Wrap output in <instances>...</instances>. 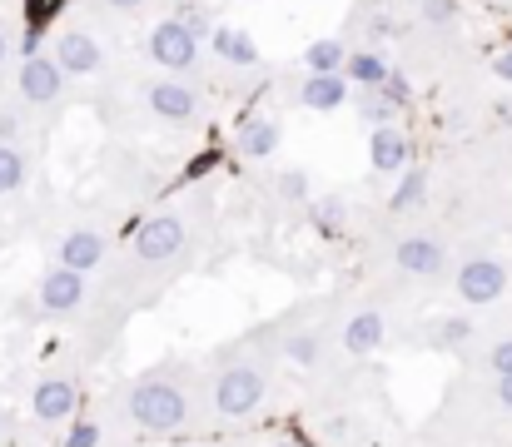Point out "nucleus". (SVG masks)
<instances>
[{
    "label": "nucleus",
    "mask_w": 512,
    "mask_h": 447,
    "mask_svg": "<svg viewBox=\"0 0 512 447\" xmlns=\"http://www.w3.org/2000/svg\"><path fill=\"white\" fill-rule=\"evenodd\" d=\"M80 378L75 373H45V378H35V388H30V413H35V423H45V428H60V423H70L75 418V408H80Z\"/></svg>",
    "instance_id": "423d86ee"
},
{
    "label": "nucleus",
    "mask_w": 512,
    "mask_h": 447,
    "mask_svg": "<svg viewBox=\"0 0 512 447\" xmlns=\"http://www.w3.org/2000/svg\"><path fill=\"white\" fill-rule=\"evenodd\" d=\"M120 418L135 423L140 433L170 438V433H189L194 428V383L189 368H155L135 383H125V393L115 398Z\"/></svg>",
    "instance_id": "f257e3e1"
},
{
    "label": "nucleus",
    "mask_w": 512,
    "mask_h": 447,
    "mask_svg": "<svg viewBox=\"0 0 512 447\" xmlns=\"http://www.w3.org/2000/svg\"><path fill=\"white\" fill-rule=\"evenodd\" d=\"M269 363L264 358H229L214 383H209V398H214V413L239 423V418H254L264 403H269Z\"/></svg>",
    "instance_id": "f03ea898"
},
{
    "label": "nucleus",
    "mask_w": 512,
    "mask_h": 447,
    "mask_svg": "<svg viewBox=\"0 0 512 447\" xmlns=\"http://www.w3.org/2000/svg\"><path fill=\"white\" fill-rule=\"evenodd\" d=\"M60 447H100V423H90V418L70 423V433H65V443Z\"/></svg>",
    "instance_id": "a878e982"
},
{
    "label": "nucleus",
    "mask_w": 512,
    "mask_h": 447,
    "mask_svg": "<svg viewBox=\"0 0 512 447\" xmlns=\"http://www.w3.org/2000/svg\"><path fill=\"white\" fill-rule=\"evenodd\" d=\"M498 403L512 413V378H498Z\"/></svg>",
    "instance_id": "7c9ffc66"
},
{
    "label": "nucleus",
    "mask_w": 512,
    "mask_h": 447,
    "mask_svg": "<svg viewBox=\"0 0 512 447\" xmlns=\"http://www.w3.org/2000/svg\"><path fill=\"white\" fill-rule=\"evenodd\" d=\"M110 254V239L100 224H70L60 239H55V264H70L80 274H95Z\"/></svg>",
    "instance_id": "1a4fd4ad"
},
{
    "label": "nucleus",
    "mask_w": 512,
    "mask_h": 447,
    "mask_svg": "<svg viewBox=\"0 0 512 447\" xmlns=\"http://www.w3.org/2000/svg\"><path fill=\"white\" fill-rule=\"evenodd\" d=\"M279 199L304 204V199H309V169H284V174H279Z\"/></svg>",
    "instance_id": "b1692460"
},
{
    "label": "nucleus",
    "mask_w": 512,
    "mask_h": 447,
    "mask_svg": "<svg viewBox=\"0 0 512 447\" xmlns=\"http://www.w3.org/2000/svg\"><path fill=\"white\" fill-rule=\"evenodd\" d=\"M274 348H279L294 368H319L324 353H329V333H324L319 323H299V318H294V323L279 328V343H274Z\"/></svg>",
    "instance_id": "4468645a"
},
{
    "label": "nucleus",
    "mask_w": 512,
    "mask_h": 447,
    "mask_svg": "<svg viewBox=\"0 0 512 447\" xmlns=\"http://www.w3.org/2000/svg\"><path fill=\"white\" fill-rule=\"evenodd\" d=\"M269 447H304V443H299V438H274Z\"/></svg>",
    "instance_id": "72a5a7b5"
},
{
    "label": "nucleus",
    "mask_w": 512,
    "mask_h": 447,
    "mask_svg": "<svg viewBox=\"0 0 512 447\" xmlns=\"http://www.w3.org/2000/svg\"><path fill=\"white\" fill-rule=\"evenodd\" d=\"M100 5H110V10H125V15H130V10H140L145 0H100Z\"/></svg>",
    "instance_id": "2f4dec72"
},
{
    "label": "nucleus",
    "mask_w": 512,
    "mask_h": 447,
    "mask_svg": "<svg viewBox=\"0 0 512 447\" xmlns=\"http://www.w3.org/2000/svg\"><path fill=\"white\" fill-rule=\"evenodd\" d=\"M145 105H150V115L165 120V125H194L199 110H204V100H199L184 80H155V85L145 90Z\"/></svg>",
    "instance_id": "9b49d317"
},
{
    "label": "nucleus",
    "mask_w": 512,
    "mask_h": 447,
    "mask_svg": "<svg viewBox=\"0 0 512 447\" xmlns=\"http://www.w3.org/2000/svg\"><path fill=\"white\" fill-rule=\"evenodd\" d=\"M5 55H10V35H5V25H0V65H5Z\"/></svg>",
    "instance_id": "473e14b6"
},
{
    "label": "nucleus",
    "mask_w": 512,
    "mask_h": 447,
    "mask_svg": "<svg viewBox=\"0 0 512 447\" xmlns=\"http://www.w3.org/2000/svg\"><path fill=\"white\" fill-rule=\"evenodd\" d=\"M314 219H319V229H324V234H343V199L339 194L319 199V204H314Z\"/></svg>",
    "instance_id": "393cba45"
},
{
    "label": "nucleus",
    "mask_w": 512,
    "mask_h": 447,
    "mask_svg": "<svg viewBox=\"0 0 512 447\" xmlns=\"http://www.w3.org/2000/svg\"><path fill=\"white\" fill-rule=\"evenodd\" d=\"M453 289H458V298H463V303L488 308V303H498V298L508 294V269H503V259L473 254V259H463V264H458Z\"/></svg>",
    "instance_id": "0eeeda50"
},
{
    "label": "nucleus",
    "mask_w": 512,
    "mask_h": 447,
    "mask_svg": "<svg viewBox=\"0 0 512 447\" xmlns=\"http://www.w3.org/2000/svg\"><path fill=\"white\" fill-rule=\"evenodd\" d=\"M488 368H493L498 378H512V338L493 343V353H488Z\"/></svg>",
    "instance_id": "bb28decb"
},
{
    "label": "nucleus",
    "mask_w": 512,
    "mask_h": 447,
    "mask_svg": "<svg viewBox=\"0 0 512 447\" xmlns=\"http://www.w3.org/2000/svg\"><path fill=\"white\" fill-rule=\"evenodd\" d=\"M408 135L398 130V125H378L373 135H368V159H373V169L378 174H403L408 169Z\"/></svg>",
    "instance_id": "f3484780"
},
{
    "label": "nucleus",
    "mask_w": 512,
    "mask_h": 447,
    "mask_svg": "<svg viewBox=\"0 0 512 447\" xmlns=\"http://www.w3.org/2000/svg\"><path fill=\"white\" fill-rule=\"evenodd\" d=\"M0 140H10V145H20V115H10V110H0Z\"/></svg>",
    "instance_id": "c85d7f7f"
},
{
    "label": "nucleus",
    "mask_w": 512,
    "mask_h": 447,
    "mask_svg": "<svg viewBox=\"0 0 512 447\" xmlns=\"http://www.w3.org/2000/svg\"><path fill=\"white\" fill-rule=\"evenodd\" d=\"M423 199H428V169H423V164H408L403 179H398V189L388 194V209H393V214H408V209H418Z\"/></svg>",
    "instance_id": "aec40b11"
},
{
    "label": "nucleus",
    "mask_w": 512,
    "mask_h": 447,
    "mask_svg": "<svg viewBox=\"0 0 512 447\" xmlns=\"http://www.w3.org/2000/svg\"><path fill=\"white\" fill-rule=\"evenodd\" d=\"M299 105L314 115H334L348 105V75H304L299 85Z\"/></svg>",
    "instance_id": "dca6fc26"
},
{
    "label": "nucleus",
    "mask_w": 512,
    "mask_h": 447,
    "mask_svg": "<svg viewBox=\"0 0 512 447\" xmlns=\"http://www.w3.org/2000/svg\"><path fill=\"white\" fill-rule=\"evenodd\" d=\"M35 308H40L45 318H55V323L80 318V313H85V274L70 269V264L45 269L40 284H35Z\"/></svg>",
    "instance_id": "39448f33"
},
{
    "label": "nucleus",
    "mask_w": 512,
    "mask_h": 447,
    "mask_svg": "<svg viewBox=\"0 0 512 447\" xmlns=\"http://www.w3.org/2000/svg\"><path fill=\"white\" fill-rule=\"evenodd\" d=\"M453 15H458L453 0H423V20H428V25H448Z\"/></svg>",
    "instance_id": "cd10ccee"
},
{
    "label": "nucleus",
    "mask_w": 512,
    "mask_h": 447,
    "mask_svg": "<svg viewBox=\"0 0 512 447\" xmlns=\"http://www.w3.org/2000/svg\"><path fill=\"white\" fill-rule=\"evenodd\" d=\"M343 75H348L353 85H363V90H383L393 70H388V60H383L378 50H353L348 65H343Z\"/></svg>",
    "instance_id": "6ab92c4d"
},
{
    "label": "nucleus",
    "mask_w": 512,
    "mask_h": 447,
    "mask_svg": "<svg viewBox=\"0 0 512 447\" xmlns=\"http://www.w3.org/2000/svg\"><path fill=\"white\" fill-rule=\"evenodd\" d=\"M209 45H214V55L224 60V65H259V45L249 40V30H239V25H219L214 35H209Z\"/></svg>",
    "instance_id": "a211bd4d"
},
{
    "label": "nucleus",
    "mask_w": 512,
    "mask_h": 447,
    "mask_svg": "<svg viewBox=\"0 0 512 447\" xmlns=\"http://www.w3.org/2000/svg\"><path fill=\"white\" fill-rule=\"evenodd\" d=\"M393 269L398 274H408V279H443V269H448V249L433 239V234H408V239H398L393 244Z\"/></svg>",
    "instance_id": "9d476101"
},
{
    "label": "nucleus",
    "mask_w": 512,
    "mask_h": 447,
    "mask_svg": "<svg viewBox=\"0 0 512 447\" xmlns=\"http://www.w3.org/2000/svg\"><path fill=\"white\" fill-rule=\"evenodd\" d=\"M184 244H189L184 214H179V209H160V214L140 219V229H135V239H130V264H140V269H165V264H174V259L184 254Z\"/></svg>",
    "instance_id": "7ed1b4c3"
},
{
    "label": "nucleus",
    "mask_w": 512,
    "mask_h": 447,
    "mask_svg": "<svg viewBox=\"0 0 512 447\" xmlns=\"http://www.w3.org/2000/svg\"><path fill=\"white\" fill-rule=\"evenodd\" d=\"M5 428H10V418H5V413H0V433H5Z\"/></svg>",
    "instance_id": "f704fd0d"
},
{
    "label": "nucleus",
    "mask_w": 512,
    "mask_h": 447,
    "mask_svg": "<svg viewBox=\"0 0 512 447\" xmlns=\"http://www.w3.org/2000/svg\"><path fill=\"white\" fill-rule=\"evenodd\" d=\"M343 65H348V50H343V40H334V35H324V40H314L304 50V70L309 75H343Z\"/></svg>",
    "instance_id": "412c9836"
},
{
    "label": "nucleus",
    "mask_w": 512,
    "mask_h": 447,
    "mask_svg": "<svg viewBox=\"0 0 512 447\" xmlns=\"http://www.w3.org/2000/svg\"><path fill=\"white\" fill-rule=\"evenodd\" d=\"M493 75H498V80H508V85H512V45L503 50V55H498V60H493Z\"/></svg>",
    "instance_id": "c756f323"
},
{
    "label": "nucleus",
    "mask_w": 512,
    "mask_h": 447,
    "mask_svg": "<svg viewBox=\"0 0 512 447\" xmlns=\"http://www.w3.org/2000/svg\"><path fill=\"white\" fill-rule=\"evenodd\" d=\"M145 50H150V60H155L160 70L184 75V70H194V65H199V30H194L189 20L170 15V20H160V25L150 30Z\"/></svg>",
    "instance_id": "20e7f679"
},
{
    "label": "nucleus",
    "mask_w": 512,
    "mask_h": 447,
    "mask_svg": "<svg viewBox=\"0 0 512 447\" xmlns=\"http://www.w3.org/2000/svg\"><path fill=\"white\" fill-rule=\"evenodd\" d=\"M65 80H70V70L55 55H25L20 70H15L20 100H30V105H60L65 100Z\"/></svg>",
    "instance_id": "6e6552de"
},
{
    "label": "nucleus",
    "mask_w": 512,
    "mask_h": 447,
    "mask_svg": "<svg viewBox=\"0 0 512 447\" xmlns=\"http://www.w3.org/2000/svg\"><path fill=\"white\" fill-rule=\"evenodd\" d=\"M468 333H473L468 318H438V323H433V348H463Z\"/></svg>",
    "instance_id": "5701e85b"
},
{
    "label": "nucleus",
    "mask_w": 512,
    "mask_h": 447,
    "mask_svg": "<svg viewBox=\"0 0 512 447\" xmlns=\"http://www.w3.org/2000/svg\"><path fill=\"white\" fill-rule=\"evenodd\" d=\"M234 145H239V154H249V159H274L279 145H284V125L274 115H244L239 130H234Z\"/></svg>",
    "instance_id": "2eb2a0df"
},
{
    "label": "nucleus",
    "mask_w": 512,
    "mask_h": 447,
    "mask_svg": "<svg viewBox=\"0 0 512 447\" xmlns=\"http://www.w3.org/2000/svg\"><path fill=\"white\" fill-rule=\"evenodd\" d=\"M383 338H388V318H383V308H353L348 318H343L339 328V348L348 358H368V353H378L383 348Z\"/></svg>",
    "instance_id": "ddd939ff"
},
{
    "label": "nucleus",
    "mask_w": 512,
    "mask_h": 447,
    "mask_svg": "<svg viewBox=\"0 0 512 447\" xmlns=\"http://www.w3.org/2000/svg\"><path fill=\"white\" fill-rule=\"evenodd\" d=\"M25 174H30V164H25V149L10 145V140H0V199L20 194V189H25Z\"/></svg>",
    "instance_id": "4be33fe9"
},
{
    "label": "nucleus",
    "mask_w": 512,
    "mask_h": 447,
    "mask_svg": "<svg viewBox=\"0 0 512 447\" xmlns=\"http://www.w3.org/2000/svg\"><path fill=\"white\" fill-rule=\"evenodd\" d=\"M55 60H60L70 75H80V80H90V75L105 70V50H100V40H95L85 25H65V30L55 35Z\"/></svg>",
    "instance_id": "f8f14e48"
}]
</instances>
